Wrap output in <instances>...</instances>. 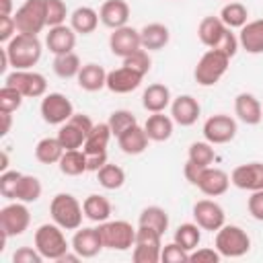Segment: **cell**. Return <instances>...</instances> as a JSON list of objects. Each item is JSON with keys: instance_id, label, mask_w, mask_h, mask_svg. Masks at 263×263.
Here are the masks:
<instances>
[{"instance_id": "6da1fadb", "label": "cell", "mask_w": 263, "mask_h": 263, "mask_svg": "<svg viewBox=\"0 0 263 263\" xmlns=\"http://www.w3.org/2000/svg\"><path fill=\"white\" fill-rule=\"evenodd\" d=\"M4 49H6L8 62L14 70H31L39 62L41 51H43L37 35H25V33H16L6 43Z\"/></svg>"}, {"instance_id": "7a4b0ae2", "label": "cell", "mask_w": 263, "mask_h": 263, "mask_svg": "<svg viewBox=\"0 0 263 263\" xmlns=\"http://www.w3.org/2000/svg\"><path fill=\"white\" fill-rule=\"evenodd\" d=\"M35 249L43 255V259L60 261V257L66 255L72 249V245H68L64 228L53 222V224H41L35 230Z\"/></svg>"}, {"instance_id": "3957f363", "label": "cell", "mask_w": 263, "mask_h": 263, "mask_svg": "<svg viewBox=\"0 0 263 263\" xmlns=\"http://www.w3.org/2000/svg\"><path fill=\"white\" fill-rule=\"evenodd\" d=\"M49 214L51 220L64 230H78L82 226L84 210L72 193H58L49 203Z\"/></svg>"}, {"instance_id": "277c9868", "label": "cell", "mask_w": 263, "mask_h": 263, "mask_svg": "<svg viewBox=\"0 0 263 263\" xmlns=\"http://www.w3.org/2000/svg\"><path fill=\"white\" fill-rule=\"evenodd\" d=\"M228 64H230V58L226 53H222L218 49H208L199 58V62H197V66L193 70L195 82L199 86H214L226 74Z\"/></svg>"}, {"instance_id": "5b68a950", "label": "cell", "mask_w": 263, "mask_h": 263, "mask_svg": "<svg viewBox=\"0 0 263 263\" xmlns=\"http://www.w3.org/2000/svg\"><path fill=\"white\" fill-rule=\"evenodd\" d=\"M99 234L105 249L129 251L136 242V228L125 220H107L99 224Z\"/></svg>"}, {"instance_id": "8992f818", "label": "cell", "mask_w": 263, "mask_h": 263, "mask_svg": "<svg viewBox=\"0 0 263 263\" xmlns=\"http://www.w3.org/2000/svg\"><path fill=\"white\" fill-rule=\"evenodd\" d=\"M216 251L222 257H242L251 249V238L249 234L234 224H224L220 230H216V240H214Z\"/></svg>"}, {"instance_id": "52a82bcc", "label": "cell", "mask_w": 263, "mask_h": 263, "mask_svg": "<svg viewBox=\"0 0 263 263\" xmlns=\"http://www.w3.org/2000/svg\"><path fill=\"white\" fill-rule=\"evenodd\" d=\"M14 25L18 33L25 35H39L47 27V12H45V0H27L23 6L16 8Z\"/></svg>"}, {"instance_id": "ba28073f", "label": "cell", "mask_w": 263, "mask_h": 263, "mask_svg": "<svg viewBox=\"0 0 263 263\" xmlns=\"http://www.w3.org/2000/svg\"><path fill=\"white\" fill-rule=\"evenodd\" d=\"M95 127V123L90 121L88 115L84 113H74L66 123L60 125V132H58V140L60 144L64 146V150H76V148H82L86 136L90 134V129Z\"/></svg>"}, {"instance_id": "9c48e42d", "label": "cell", "mask_w": 263, "mask_h": 263, "mask_svg": "<svg viewBox=\"0 0 263 263\" xmlns=\"http://www.w3.org/2000/svg\"><path fill=\"white\" fill-rule=\"evenodd\" d=\"M4 84L14 86L27 99H39V97H45V92H47L45 76L39 72H33V70H14L6 76Z\"/></svg>"}, {"instance_id": "30bf717a", "label": "cell", "mask_w": 263, "mask_h": 263, "mask_svg": "<svg viewBox=\"0 0 263 263\" xmlns=\"http://www.w3.org/2000/svg\"><path fill=\"white\" fill-rule=\"evenodd\" d=\"M39 111H41V117L45 123L49 125H62L66 123L72 115H74V105L72 101L62 95V92H49L41 99V105H39Z\"/></svg>"}, {"instance_id": "8fae6325", "label": "cell", "mask_w": 263, "mask_h": 263, "mask_svg": "<svg viewBox=\"0 0 263 263\" xmlns=\"http://www.w3.org/2000/svg\"><path fill=\"white\" fill-rule=\"evenodd\" d=\"M29 224H31V214L27 203L12 201L0 210V230L6 232L8 236H21L29 228Z\"/></svg>"}, {"instance_id": "7c38bea8", "label": "cell", "mask_w": 263, "mask_h": 263, "mask_svg": "<svg viewBox=\"0 0 263 263\" xmlns=\"http://www.w3.org/2000/svg\"><path fill=\"white\" fill-rule=\"evenodd\" d=\"M238 127L236 121L226 115V113H218L205 119L203 123V138L214 146V144H228L230 140H234Z\"/></svg>"}, {"instance_id": "4fadbf2b", "label": "cell", "mask_w": 263, "mask_h": 263, "mask_svg": "<svg viewBox=\"0 0 263 263\" xmlns=\"http://www.w3.org/2000/svg\"><path fill=\"white\" fill-rule=\"evenodd\" d=\"M193 220L195 224L201 228V230H210V232H216L220 230L226 222V214L222 210L220 203L212 201V199H199L195 201L193 205Z\"/></svg>"}, {"instance_id": "5bb4252c", "label": "cell", "mask_w": 263, "mask_h": 263, "mask_svg": "<svg viewBox=\"0 0 263 263\" xmlns=\"http://www.w3.org/2000/svg\"><path fill=\"white\" fill-rule=\"evenodd\" d=\"M142 47V39H140V31H136L134 27H119L113 29V33L109 35V49L113 55L117 58H127L129 53L138 51Z\"/></svg>"}, {"instance_id": "9a60e30c", "label": "cell", "mask_w": 263, "mask_h": 263, "mask_svg": "<svg viewBox=\"0 0 263 263\" xmlns=\"http://www.w3.org/2000/svg\"><path fill=\"white\" fill-rule=\"evenodd\" d=\"M230 183L242 191H259L263 189V162H247L238 164L232 175Z\"/></svg>"}, {"instance_id": "2e32d148", "label": "cell", "mask_w": 263, "mask_h": 263, "mask_svg": "<svg viewBox=\"0 0 263 263\" xmlns=\"http://www.w3.org/2000/svg\"><path fill=\"white\" fill-rule=\"evenodd\" d=\"M195 187L210 195V197H218V195H224L230 187V175L222 168H216V166H205L195 183Z\"/></svg>"}, {"instance_id": "e0dca14e", "label": "cell", "mask_w": 263, "mask_h": 263, "mask_svg": "<svg viewBox=\"0 0 263 263\" xmlns=\"http://www.w3.org/2000/svg\"><path fill=\"white\" fill-rule=\"evenodd\" d=\"M70 245H72V251H76L82 259H92L105 249L99 228H78L74 232Z\"/></svg>"}, {"instance_id": "ac0fdd59", "label": "cell", "mask_w": 263, "mask_h": 263, "mask_svg": "<svg viewBox=\"0 0 263 263\" xmlns=\"http://www.w3.org/2000/svg\"><path fill=\"white\" fill-rule=\"evenodd\" d=\"M199 113H201V107H199L197 99L191 95H181V97L173 99V103H171V117L175 123H179L183 127L193 125L197 121Z\"/></svg>"}, {"instance_id": "d6986e66", "label": "cell", "mask_w": 263, "mask_h": 263, "mask_svg": "<svg viewBox=\"0 0 263 263\" xmlns=\"http://www.w3.org/2000/svg\"><path fill=\"white\" fill-rule=\"evenodd\" d=\"M142 78L144 76H140L132 68L121 66V68H115V70L107 72V88L115 95H127V92L136 90L140 86Z\"/></svg>"}, {"instance_id": "ffe728a7", "label": "cell", "mask_w": 263, "mask_h": 263, "mask_svg": "<svg viewBox=\"0 0 263 263\" xmlns=\"http://www.w3.org/2000/svg\"><path fill=\"white\" fill-rule=\"evenodd\" d=\"M234 113L247 125H257L263 119V105L251 92H238L234 99Z\"/></svg>"}, {"instance_id": "44dd1931", "label": "cell", "mask_w": 263, "mask_h": 263, "mask_svg": "<svg viewBox=\"0 0 263 263\" xmlns=\"http://www.w3.org/2000/svg\"><path fill=\"white\" fill-rule=\"evenodd\" d=\"M45 45L53 55L68 53L76 45V31L70 25H58L49 27V33L45 35Z\"/></svg>"}, {"instance_id": "7402d4cb", "label": "cell", "mask_w": 263, "mask_h": 263, "mask_svg": "<svg viewBox=\"0 0 263 263\" xmlns=\"http://www.w3.org/2000/svg\"><path fill=\"white\" fill-rule=\"evenodd\" d=\"M99 18L109 29L125 27L129 18V4L125 0H105L99 8Z\"/></svg>"}, {"instance_id": "603a6c76", "label": "cell", "mask_w": 263, "mask_h": 263, "mask_svg": "<svg viewBox=\"0 0 263 263\" xmlns=\"http://www.w3.org/2000/svg\"><path fill=\"white\" fill-rule=\"evenodd\" d=\"M171 103H173L171 90H168V86H164L160 82L148 84V88L142 92V105L150 113H162Z\"/></svg>"}, {"instance_id": "cb8c5ba5", "label": "cell", "mask_w": 263, "mask_h": 263, "mask_svg": "<svg viewBox=\"0 0 263 263\" xmlns=\"http://www.w3.org/2000/svg\"><path fill=\"white\" fill-rule=\"evenodd\" d=\"M148 140H150V138H148L146 129L140 127L138 123L117 136V144H119L121 152H125V154H129V156L142 154V152L148 148Z\"/></svg>"}, {"instance_id": "d4e9b609", "label": "cell", "mask_w": 263, "mask_h": 263, "mask_svg": "<svg viewBox=\"0 0 263 263\" xmlns=\"http://www.w3.org/2000/svg\"><path fill=\"white\" fill-rule=\"evenodd\" d=\"M76 80H78V86H80L82 90H86V92H97V90H101V88L107 86V72H105L103 66L90 62V64H84V66L80 68Z\"/></svg>"}, {"instance_id": "484cf974", "label": "cell", "mask_w": 263, "mask_h": 263, "mask_svg": "<svg viewBox=\"0 0 263 263\" xmlns=\"http://www.w3.org/2000/svg\"><path fill=\"white\" fill-rule=\"evenodd\" d=\"M238 43L247 53H263V18L249 21L238 33Z\"/></svg>"}, {"instance_id": "4316f807", "label": "cell", "mask_w": 263, "mask_h": 263, "mask_svg": "<svg viewBox=\"0 0 263 263\" xmlns=\"http://www.w3.org/2000/svg\"><path fill=\"white\" fill-rule=\"evenodd\" d=\"M140 39H142V47L146 51H158L168 43L171 33H168V27L162 23H148L142 27Z\"/></svg>"}, {"instance_id": "83f0119b", "label": "cell", "mask_w": 263, "mask_h": 263, "mask_svg": "<svg viewBox=\"0 0 263 263\" xmlns=\"http://www.w3.org/2000/svg\"><path fill=\"white\" fill-rule=\"evenodd\" d=\"M226 31H228V27L222 23L220 16H205V18H201V23L197 27V37L205 47L214 49Z\"/></svg>"}, {"instance_id": "f1b7e54d", "label": "cell", "mask_w": 263, "mask_h": 263, "mask_svg": "<svg viewBox=\"0 0 263 263\" xmlns=\"http://www.w3.org/2000/svg\"><path fill=\"white\" fill-rule=\"evenodd\" d=\"M173 125H175L173 117H168L164 113H152L146 119L144 129L152 142H166L173 136Z\"/></svg>"}, {"instance_id": "f546056e", "label": "cell", "mask_w": 263, "mask_h": 263, "mask_svg": "<svg viewBox=\"0 0 263 263\" xmlns=\"http://www.w3.org/2000/svg\"><path fill=\"white\" fill-rule=\"evenodd\" d=\"M99 12L95 10V8H90V6H78V8H74V12L70 14V27L76 31V33H80V35H88V33H92L95 29H97V25H99Z\"/></svg>"}, {"instance_id": "4dcf8cb0", "label": "cell", "mask_w": 263, "mask_h": 263, "mask_svg": "<svg viewBox=\"0 0 263 263\" xmlns=\"http://www.w3.org/2000/svg\"><path fill=\"white\" fill-rule=\"evenodd\" d=\"M111 127L109 123H95V127L90 129V134L86 136L84 144H82V150L86 154H101V152H107V144L111 140Z\"/></svg>"}, {"instance_id": "1f68e13d", "label": "cell", "mask_w": 263, "mask_h": 263, "mask_svg": "<svg viewBox=\"0 0 263 263\" xmlns=\"http://www.w3.org/2000/svg\"><path fill=\"white\" fill-rule=\"evenodd\" d=\"M82 210H84V218H88L90 222H107L109 216H111V203L107 197L103 195H88L84 201H82Z\"/></svg>"}, {"instance_id": "d6a6232c", "label": "cell", "mask_w": 263, "mask_h": 263, "mask_svg": "<svg viewBox=\"0 0 263 263\" xmlns=\"http://www.w3.org/2000/svg\"><path fill=\"white\" fill-rule=\"evenodd\" d=\"M60 171L66 175V177H78L82 173L88 171L86 166V152L76 148V150H64L62 158H60Z\"/></svg>"}, {"instance_id": "836d02e7", "label": "cell", "mask_w": 263, "mask_h": 263, "mask_svg": "<svg viewBox=\"0 0 263 263\" xmlns=\"http://www.w3.org/2000/svg\"><path fill=\"white\" fill-rule=\"evenodd\" d=\"M138 224L140 226H148V228H154L156 232L164 234L166 228H168V214L164 208L160 205H148L140 212V218H138Z\"/></svg>"}, {"instance_id": "e575fe53", "label": "cell", "mask_w": 263, "mask_h": 263, "mask_svg": "<svg viewBox=\"0 0 263 263\" xmlns=\"http://www.w3.org/2000/svg\"><path fill=\"white\" fill-rule=\"evenodd\" d=\"M220 18L228 29H242L249 23V10L240 2H228L220 10Z\"/></svg>"}, {"instance_id": "d590c367", "label": "cell", "mask_w": 263, "mask_h": 263, "mask_svg": "<svg viewBox=\"0 0 263 263\" xmlns=\"http://www.w3.org/2000/svg\"><path fill=\"white\" fill-rule=\"evenodd\" d=\"M62 154H64V146L60 144L58 136L55 138H43L35 146V158L39 162H43V164H55V162H60Z\"/></svg>"}, {"instance_id": "8d00e7d4", "label": "cell", "mask_w": 263, "mask_h": 263, "mask_svg": "<svg viewBox=\"0 0 263 263\" xmlns=\"http://www.w3.org/2000/svg\"><path fill=\"white\" fill-rule=\"evenodd\" d=\"M41 181L35 175H23L18 185H16V193H14V201H23V203H33L41 197Z\"/></svg>"}, {"instance_id": "74e56055", "label": "cell", "mask_w": 263, "mask_h": 263, "mask_svg": "<svg viewBox=\"0 0 263 263\" xmlns=\"http://www.w3.org/2000/svg\"><path fill=\"white\" fill-rule=\"evenodd\" d=\"M82 64H80V58L74 53V51H68V53H60L53 58V72L68 80V78H76L78 72H80Z\"/></svg>"}, {"instance_id": "f35d334b", "label": "cell", "mask_w": 263, "mask_h": 263, "mask_svg": "<svg viewBox=\"0 0 263 263\" xmlns=\"http://www.w3.org/2000/svg\"><path fill=\"white\" fill-rule=\"evenodd\" d=\"M175 242L181 245L185 251H193L199 247V240H201V228L195 224V222H185L181 226H177L175 230Z\"/></svg>"}, {"instance_id": "ab89813d", "label": "cell", "mask_w": 263, "mask_h": 263, "mask_svg": "<svg viewBox=\"0 0 263 263\" xmlns=\"http://www.w3.org/2000/svg\"><path fill=\"white\" fill-rule=\"evenodd\" d=\"M97 177H99L101 187H105V189H109V191L119 189V187L125 183V173H123V168L117 166V164H111V162H107L105 166H101V168L97 171Z\"/></svg>"}, {"instance_id": "60d3db41", "label": "cell", "mask_w": 263, "mask_h": 263, "mask_svg": "<svg viewBox=\"0 0 263 263\" xmlns=\"http://www.w3.org/2000/svg\"><path fill=\"white\" fill-rule=\"evenodd\" d=\"M214 158H216V152H214V148H212V144L208 140L205 142H193L189 146L187 160H191V162H195V164L205 168V166H210L214 162Z\"/></svg>"}, {"instance_id": "b9f144b4", "label": "cell", "mask_w": 263, "mask_h": 263, "mask_svg": "<svg viewBox=\"0 0 263 263\" xmlns=\"http://www.w3.org/2000/svg\"><path fill=\"white\" fill-rule=\"evenodd\" d=\"M109 127H111V134L117 138L119 134H123L125 129H129L132 125H136L138 123V119H136V115L132 113V111H127V109H115L111 115H109Z\"/></svg>"}, {"instance_id": "7bdbcfd3", "label": "cell", "mask_w": 263, "mask_h": 263, "mask_svg": "<svg viewBox=\"0 0 263 263\" xmlns=\"http://www.w3.org/2000/svg\"><path fill=\"white\" fill-rule=\"evenodd\" d=\"M123 66L132 68V70H134V72H138L140 76H146V74L150 72L152 60H150L148 51H146L144 47H140L138 51H134V53H129L127 58H123Z\"/></svg>"}, {"instance_id": "ee69618b", "label": "cell", "mask_w": 263, "mask_h": 263, "mask_svg": "<svg viewBox=\"0 0 263 263\" xmlns=\"http://www.w3.org/2000/svg\"><path fill=\"white\" fill-rule=\"evenodd\" d=\"M23 99H25V97L21 95V90H16L14 86L4 84V86L0 88V111L14 113L16 109H21Z\"/></svg>"}, {"instance_id": "f6af8a7d", "label": "cell", "mask_w": 263, "mask_h": 263, "mask_svg": "<svg viewBox=\"0 0 263 263\" xmlns=\"http://www.w3.org/2000/svg\"><path fill=\"white\" fill-rule=\"evenodd\" d=\"M45 12H47V27L64 25L68 16V8L64 0H45Z\"/></svg>"}, {"instance_id": "bcb514c9", "label": "cell", "mask_w": 263, "mask_h": 263, "mask_svg": "<svg viewBox=\"0 0 263 263\" xmlns=\"http://www.w3.org/2000/svg\"><path fill=\"white\" fill-rule=\"evenodd\" d=\"M160 261H164V263H189V251H185L181 245H177L173 240V242L162 247Z\"/></svg>"}, {"instance_id": "7dc6e473", "label": "cell", "mask_w": 263, "mask_h": 263, "mask_svg": "<svg viewBox=\"0 0 263 263\" xmlns=\"http://www.w3.org/2000/svg\"><path fill=\"white\" fill-rule=\"evenodd\" d=\"M21 177H23V173H18V171H4L0 175V193H2V197L14 201V193H16V185H18Z\"/></svg>"}, {"instance_id": "c3c4849f", "label": "cell", "mask_w": 263, "mask_h": 263, "mask_svg": "<svg viewBox=\"0 0 263 263\" xmlns=\"http://www.w3.org/2000/svg\"><path fill=\"white\" fill-rule=\"evenodd\" d=\"M160 251H162V247L134 245L132 259H134V263H158L160 261Z\"/></svg>"}, {"instance_id": "681fc988", "label": "cell", "mask_w": 263, "mask_h": 263, "mask_svg": "<svg viewBox=\"0 0 263 263\" xmlns=\"http://www.w3.org/2000/svg\"><path fill=\"white\" fill-rule=\"evenodd\" d=\"M222 259V255L210 247H201V249H193L189 253V263H218Z\"/></svg>"}, {"instance_id": "f907efd6", "label": "cell", "mask_w": 263, "mask_h": 263, "mask_svg": "<svg viewBox=\"0 0 263 263\" xmlns=\"http://www.w3.org/2000/svg\"><path fill=\"white\" fill-rule=\"evenodd\" d=\"M238 37L232 33V29H228L226 33H224V37L220 39V43L214 47V49H218V51H222V53H226L228 58H234L236 55V51H238Z\"/></svg>"}, {"instance_id": "816d5d0a", "label": "cell", "mask_w": 263, "mask_h": 263, "mask_svg": "<svg viewBox=\"0 0 263 263\" xmlns=\"http://www.w3.org/2000/svg\"><path fill=\"white\" fill-rule=\"evenodd\" d=\"M12 261L14 263H41L43 261V255L35 247H21V249L14 251Z\"/></svg>"}, {"instance_id": "f5cc1de1", "label": "cell", "mask_w": 263, "mask_h": 263, "mask_svg": "<svg viewBox=\"0 0 263 263\" xmlns=\"http://www.w3.org/2000/svg\"><path fill=\"white\" fill-rule=\"evenodd\" d=\"M16 25H14V16L12 14H0V41L8 43L14 35H16Z\"/></svg>"}, {"instance_id": "db71d44e", "label": "cell", "mask_w": 263, "mask_h": 263, "mask_svg": "<svg viewBox=\"0 0 263 263\" xmlns=\"http://www.w3.org/2000/svg\"><path fill=\"white\" fill-rule=\"evenodd\" d=\"M247 208H249V214H251L255 220L263 222V189L251 191V197H249V201H247Z\"/></svg>"}, {"instance_id": "11a10c76", "label": "cell", "mask_w": 263, "mask_h": 263, "mask_svg": "<svg viewBox=\"0 0 263 263\" xmlns=\"http://www.w3.org/2000/svg\"><path fill=\"white\" fill-rule=\"evenodd\" d=\"M201 171H203V166H199V164L187 160V162H185V168H183V175H185V179H187L191 185H195L197 179H199V175H201Z\"/></svg>"}, {"instance_id": "9f6ffc18", "label": "cell", "mask_w": 263, "mask_h": 263, "mask_svg": "<svg viewBox=\"0 0 263 263\" xmlns=\"http://www.w3.org/2000/svg\"><path fill=\"white\" fill-rule=\"evenodd\" d=\"M107 164V152H101V154H86V166L88 171L97 173L101 166Z\"/></svg>"}, {"instance_id": "6f0895ef", "label": "cell", "mask_w": 263, "mask_h": 263, "mask_svg": "<svg viewBox=\"0 0 263 263\" xmlns=\"http://www.w3.org/2000/svg\"><path fill=\"white\" fill-rule=\"evenodd\" d=\"M0 117H2V132H0V136H6L10 132V125H12V113L0 111Z\"/></svg>"}, {"instance_id": "680465c9", "label": "cell", "mask_w": 263, "mask_h": 263, "mask_svg": "<svg viewBox=\"0 0 263 263\" xmlns=\"http://www.w3.org/2000/svg\"><path fill=\"white\" fill-rule=\"evenodd\" d=\"M10 66L8 62V55H6V49H0V72H6V68Z\"/></svg>"}, {"instance_id": "91938a15", "label": "cell", "mask_w": 263, "mask_h": 263, "mask_svg": "<svg viewBox=\"0 0 263 263\" xmlns=\"http://www.w3.org/2000/svg\"><path fill=\"white\" fill-rule=\"evenodd\" d=\"M10 10H12V0H2L0 14H10Z\"/></svg>"}, {"instance_id": "94428289", "label": "cell", "mask_w": 263, "mask_h": 263, "mask_svg": "<svg viewBox=\"0 0 263 263\" xmlns=\"http://www.w3.org/2000/svg\"><path fill=\"white\" fill-rule=\"evenodd\" d=\"M0 171H2V173L8 171V154H6V152H2V164H0Z\"/></svg>"}, {"instance_id": "6125c7cd", "label": "cell", "mask_w": 263, "mask_h": 263, "mask_svg": "<svg viewBox=\"0 0 263 263\" xmlns=\"http://www.w3.org/2000/svg\"><path fill=\"white\" fill-rule=\"evenodd\" d=\"M228 2H232V0H228Z\"/></svg>"}]
</instances>
